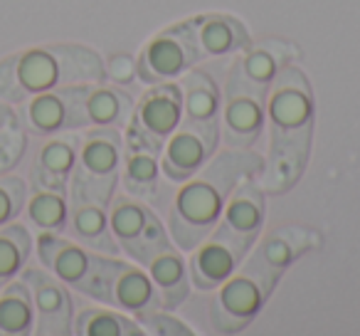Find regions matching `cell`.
Listing matches in <instances>:
<instances>
[{"instance_id":"obj_1","label":"cell","mask_w":360,"mask_h":336,"mask_svg":"<svg viewBox=\"0 0 360 336\" xmlns=\"http://www.w3.org/2000/svg\"><path fill=\"white\" fill-rule=\"evenodd\" d=\"M269 154L257 173L264 193H284L306 171L314 139V92L299 67L284 65L276 72L266 97Z\"/></svg>"},{"instance_id":"obj_2","label":"cell","mask_w":360,"mask_h":336,"mask_svg":"<svg viewBox=\"0 0 360 336\" xmlns=\"http://www.w3.org/2000/svg\"><path fill=\"white\" fill-rule=\"evenodd\" d=\"M264 158L252 149H227L215 154L168 206V235L178 250H195L217 228L227 198L245 178L262 171Z\"/></svg>"},{"instance_id":"obj_3","label":"cell","mask_w":360,"mask_h":336,"mask_svg":"<svg viewBox=\"0 0 360 336\" xmlns=\"http://www.w3.org/2000/svg\"><path fill=\"white\" fill-rule=\"evenodd\" d=\"M22 101L32 94L65 85H101L106 65L84 45H42L13 55Z\"/></svg>"},{"instance_id":"obj_4","label":"cell","mask_w":360,"mask_h":336,"mask_svg":"<svg viewBox=\"0 0 360 336\" xmlns=\"http://www.w3.org/2000/svg\"><path fill=\"white\" fill-rule=\"evenodd\" d=\"M124 166V136L114 126H91L79 144L77 166L70 178V198L109 206Z\"/></svg>"},{"instance_id":"obj_5","label":"cell","mask_w":360,"mask_h":336,"mask_svg":"<svg viewBox=\"0 0 360 336\" xmlns=\"http://www.w3.org/2000/svg\"><path fill=\"white\" fill-rule=\"evenodd\" d=\"M225 106L220 111V134L230 149H252L259 141L266 121V97L271 85L252 80L240 62L230 60L222 82Z\"/></svg>"},{"instance_id":"obj_6","label":"cell","mask_w":360,"mask_h":336,"mask_svg":"<svg viewBox=\"0 0 360 336\" xmlns=\"http://www.w3.org/2000/svg\"><path fill=\"white\" fill-rule=\"evenodd\" d=\"M202 60L205 57H202L200 37H198V18H193L155 35L141 52L136 72L141 82H146L148 87L163 85V82L180 80Z\"/></svg>"},{"instance_id":"obj_7","label":"cell","mask_w":360,"mask_h":336,"mask_svg":"<svg viewBox=\"0 0 360 336\" xmlns=\"http://www.w3.org/2000/svg\"><path fill=\"white\" fill-rule=\"evenodd\" d=\"M274 282L266 280L252 265H240L237 272L217 287L215 299L210 301V324L217 334H237L247 329L269 299Z\"/></svg>"},{"instance_id":"obj_8","label":"cell","mask_w":360,"mask_h":336,"mask_svg":"<svg viewBox=\"0 0 360 336\" xmlns=\"http://www.w3.org/2000/svg\"><path fill=\"white\" fill-rule=\"evenodd\" d=\"M91 85H65L27 97L18 104V121L35 136H52L60 131H77L86 121V92Z\"/></svg>"},{"instance_id":"obj_9","label":"cell","mask_w":360,"mask_h":336,"mask_svg":"<svg viewBox=\"0 0 360 336\" xmlns=\"http://www.w3.org/2000/svg\"><path fill=\"white\" fill-rule=\"evenodd\" d=\"M183 121V92L175 82L150 85L141 101L134 106V114L126 126V144L146 146L160 156L165 141L175 134Z\"/></svg>"},{"instance_id":"obj_10","label":"cell","mask_w":360,"mask_h":336,"mask_svg":"<svg viewBox=\"0 0 360 336\" xmlns=\"http://www.w3.org/2000/svg\"><path fill=\"white\" fill-rule=\"evenodd\" d=\"M109 225L121 250L141 267L170 242L163 223L150 211L148 203L136 201L129 193L111 198Z\"/></svg>"},{"instance_id":"obj_11","label":"cell","mask_w":360,"mask_h":336,"mask_svg":"<svg viewBox=\"0 0 360 336\" xmlns=\"http://www.w3.org/2000/svg\"><path fill=\"white\" fill-rule=\"evenodd\" d=\"M220 124H195L183 119L160 151V168L168 183H186L215 156Z\"/></svg>"},{"instance_id":"obj_12","label":"cell","mask_w":360,"mask_h":336,"mask_svg":"<svg viewBox=\"0 0 360 336\" xmlns=\"http://www.w3.org/2000/svg\"><path fill=\"white\" fill-rule=\"evenodd\" d=\"M25 285L32 292L35 304V334L42 336H67L75 334V301L60 282L45 267H27L20 272Z\"/></svg>"},{"instance_id":"obj_13","label":"cell","mask_w":360,"mask_h":336,"mask_svg":"<svg viewBox=\"0 0 360 336\" xmlns=\"http://www.w3.org/2000/svg\"><path fill=\"white\" fill-rule=\"evenodd\" d=\"M37 255H40L45 270H50L67 287H75L77 292L84 294L99 252L86 250L84 245L75 242L72 237H62L60 232H40Z\"/></svg>"},{"instance_id":"obj_14","label":"cell","mask_w":360,"mask_h":336,"mask_svg":"<svg viewBox=\"0 0 360 336\" xmlns=\"http://www.w3.org/2000/svg\"><path fill=\"white\" fill-rule=\"evenodd\" d=\"M119 181L124 183V193L153 208H168L173 201V191L170 186H165L168 178L160 168V156L146 146H124V166H121Z\"/></svg>"},{"instance_id":"obj_15","label":"cell","mask_w":360,"mask_h":336,"mask_svg":"<svg viewBox=\"0 0 360 336\" xmlns=\"http://www.w3.org/2000/svg\"><path fill=\"white\" fill-rule=\"evenodd\" d=\"M250 255V247L240 245V242L230 240L222 232L212 230L200 245L195 247L191 265V282L202 292L217 290L220 285H225L232 275L237 272V267L245 262V257Z\"/></svg>"},{"instance_id":"obj_16","label":"cell","mask_w":360,"mask_h":336,"mask_svg":"<svg viewBox=\"0 0 360 336\" xmlns=\"http://www.w3.org/2000/svg\"><path fill=\"white\" fill-rule=\"evenodd\" d=\"M264 218H266L264 191L257 186L255 178H245L242 183H237L232 196L227 198L225 213H222L215 230L252 250V245L259 240V232L264 228Z\"/></svg>"},{"instance_id":"obj_17","label":"cell","mask_w":360,"mask_h":336,"mask_svg":"<svg viewBox=\"0 0 360 336\" xmlns=\"http://www.w3.org/2000/svg\"><path fill=\"white\" fill-rule=\"evenodd\" d=\"M79 144L82 136L72 134V131H60V134L47 136L37 149L35 158H32L30 186L67 193L72 171L77 166V156H79Z\"/></svg>"},{"instance_id":"obj_18","label":"cell","mask_w":360,"mask_h":336,"mask_svg":"<svg viewBox=\"0 0 360 336\" xmlns=\"http://www.w3.org/2000/svg\"><path fill=\"white\" fill-rule=\"evenodd\" d=\"M225 72L227 67L222 72H212L210 67H193L180 77L178 85L183 92V119L195 121V124H220Z\"/></svg>"},{"instance_id":"obj_19","label":"cell","mask_w":360,"mask_h":336,"mask_svg":"<svg viewBox=\"0 0 360 336\" xmlns=\"http://www.w3.org/2000/svg\"><path fill=\"white\" fill-rule=\"evenodd\" d=\"M65 230L72 240L84 245L86 250H94L111 257H116L121 252L109 225V206L70 198V218H67Z\"/></svg>"},{"instance_id":"obj_20","label":"cell","mask_w":360,"mask_h":336,"mask_svg":"<svg viewBox=\"0 0 360 336\" xmlns=\"http://www.w3.org/2000/svg\"><path fill=\"white\" fill-rule=\"evenodd\" d=\"M146 275L150 277L158 294L160 309L173 311L180 304H186L188 294H191V270H188L186 260L180 257V250L175 245H165L150 257L143 265Z\"/></svg>"},{"instance_id":"obj_21","label":"cell","mask_w":360,"mask_h":336,"mask_svg":"<svg viewBox=\"0 0 360 336\" xmlns=\"http://www.w3.org/2000/svg\"><path fill=\"white\" fill-rule=\"evenodd\" d=\"M109 306L129 311L136 321H139L141 316L150 314V311L160 309L153 282L146 275V270H141V265L136 267V265L121 262L119 272H116V277H114V285H111Z\"/></svg>"},{"instance_id":"obj_22","label":"cell","mask_w":360,"mask_h":336,"mask_svg":"<svg viewBox=\"0 0 360 336\" xmlns=\"http://www.w3.org/2000/svg\"><path fill=\"white\" fill-rule=\"evenodd\" d=\"M198 37L205 60H225L235 52H245L252 45L245 25L230 15L198 18Z\"/></svg>"},{"instance_id":"obj_23","label":"cell","mask_w":360,"mask_h":336,"mask_svg":"<svg viewBox=\"0 0 360 336\" xmlns=\"http://www.w3.org/2000/svg\"><path fill=\"white\" fill-rule=\"evenodd\" d=\"M0 334L27 336L35 334V304L25 280H11L0 287Z\"/></svg>"},{"instance_id":"obj_24","label":"cell","mask_w":360,"mask_h":336,"mask_svg":"<svg viewBox=\"0 0 360 336\" xmlns=\"http://www.w3.org/2000/svg\"><path fill=\"white\" fill-rule=\"evenodd\" d=\"M134 99L121 87L111 85H91L86 92V121L89 126H114L124 129L129 126L134 114Z\"/></svg>"},{"instance_id":"obj_25","label":"cell","mask_w":360,"mask_h":336,"mask_svg":"<svg viewBox=\"0 0 360 336\" xmlns=\"http://www.w3.org/2000/svg\"><path fill=\"white\" fill-rule=\"evenodd\" d=\"M32 235L27 225L13 220L0 225V285L15 280L32 255Z\"/></svg>"},{"instance_id":"obj_26","label":"cell","mask_w":360,"mask_h":336,"mask_svg":"<svg viewBox=\"0 0 360 336\" xmlns=\"http://www.w3.org/2000/svg\"><path fill=\"white\" fill-rule=\"evenodd\" d=\"M25 213L30 225L40 232H65L67 218H70V201L67 193L32 188V196H27Z\"/></svg>"},{"instance_id":"obj_27","label":"cell","mask_w":360,"mask_h":336,"mask_svg":"<svg viewBox=\"0 0 360 336\" xmlns=\"http://www.w3.org/2000/svg\"><path fill=\"white\" fill-rule=\"evenodd\" d=\"M75 334L79 336H139L146 334L139 321L126 314L111 309H99V306H86L79 309L75 319Z\"/></svg>"},{"instance_id":"obj_28","label":"cell","mask_w":360,"mask_h":336,"mask_svg":"<svg viewBox=\"0 0 360 336\" xmlns=\"http://www.w3.org/2000/svg\"><path fill=\"white\" fill-rule=\"evenodd\" d=\"M27 203V183L20 176H0V225L18 220Z\"/></svg>"},{"instance_id":"obj_29","label":"cell","mask_w":360,"mask_h":336,"mask_svg":"<svg viewBox=\"0 0 360 336\" xmlns=\"http://www.w3.org/2000/svg\"><path fill=\"white\" fill-rule=\"evenodd\" d=\"M25 149L27 136L25 129L20 126V121H13V124L0 129V176L13 171L20 163V158L25 156Z\"/></svg>"},{"instance_id":"obj_30","label":"cell","mask_w":360,"mask_h":336,"mask_svg":"<svg viewBox=\"0 0 360 336\" xmlns=\"http://www.w3.org/2000/svg\"><path fill=\"white\" fill-rule=\"evenodd\" d=\"M139 324L143 326V331H148V334H158V336H168V334H193L191 329H188L186 324H180L178 319H173V316L168 314L165 309H155L150 311V314L141 316Z\"/></svg>"},{"instance_id":"obj_31","label":"cell","mask_w":360,"mask_h":336,"mask_svg":"<svg viewBox=\"0 0 360 336\" xmlns=\"http://www.w3.org/2000/svg\"><path fill=\"white\" fill-rule=\"evenodd\" d=\"M0 99L8 101V104H20L22 97L18 89L15 80V65H13V55L0 60Z\"/></svg>"},{"instance_id":"obj_32","label":"cell","mask_w":360,"mask_h":336,"mask_svg":"<svg viewBox=\"0 0 360 336\" xmlns=\"http://www.w3.org/2000/svg\"><path fill=\"white\" fill-rule=\"evenodd\" d=\"M136 75V62L126 55H116L106 62V77L116 82V85H129Z\"/></svg>"},{"instance_id":"obj_33","label":"cell","mask_w":360,"mask_h":336,"mask_svg":"<svg viewBox=\"0 0 360 336\" xmlns=\"http://www.w3.org/2000/svg\"><path fill=\"white\" fill-rule=\"evenodd\" d=\"M13 121H18V114L8 106V101L0 99V129L8 124H13Z\"/></svg>"},{"instance_id":"obj_34","label":"cell","mask_w":360,"mask_h":336,"mask_svg":"<svg viewBox=\"0 0 360 336\" xmlns=\"http://www.w3.org/2000/svg\"><path fill=\"white\" fill-rule=\"evenodd\" d=\"M0 287H3V285H0Z\"/></svg>"}]
</instances>
